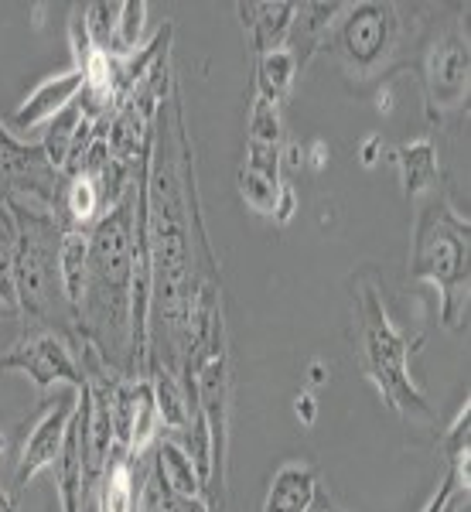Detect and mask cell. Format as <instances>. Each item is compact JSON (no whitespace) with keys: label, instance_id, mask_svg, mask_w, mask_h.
I'll return each mask as SVG.
<instances>
[{"label":"cell","instance_id":"cell-24","mask_svg":"<svg viewBox=\"0 0 471 512\" xmlns=\"http://www.w3.org/2000/svg\"><path fill=\"white\" fill-rule=\"evenodd\" d=\"M239 168L280 181V147H267V144H253V140H246V154H243V164H239Z\"/></svg>","mask_w":471,"mask_h":512},{"label":"cell","instance_id":"cell-23","mask_svg":"<svg viewBox=\"0 0 471 512\" xmlns=\"http://www.w3.org/2000/svg\"><path fill=\"white\" fill-rule=\"evenodd\" d=\"M144 21H147V4L144 0H127L120 4V21H117V41H113V59H127L134 55L140 35H144Z\"/></svg>","mask_w":471,"mask_h":512},{"label":"cell","instance_id":"cell-12","mask_svg":"<svg viewBox=\"0 0 471 512\" xmlns=\"http://www.w3.org/2000/svg\"><path fill=\"white\" fill-rule=\"evenodd\" d=\"M318 492V468L308 465V461H287L270 478V489L260 512H308L311 502L318 499Z\"/></svg>","mask_w":471,"mask_h":512},{"label":"cell","instance_id":"cell-32","mask_svg":"<svg viewBox=\"0 0 471 512\" xmlns=\"http://www.w3.org/2000/svg\"><path fill=\"white\" fill-rule=\"evenodd\" d=\"M308 379H311V386L328 383V366H325V362L314 359V362H311V369H308Z\"/></svg>","mask_w":471,"mask_h":512},{"label":"cell","instance_id":"cell-27","mask_svg":"<svg viewBox=\"0 0 471 512\" xmlns=\"http://www.w3.org/2000/svg\"><path fill=\"white\" fill-rule=\"evenodd\" d=\"M304 168V144H297V140H287L284 147H280V175H297V171Z\"/></svg>","mask_w":471,"mask_h":512},{"label":"cell","instance_id":"cell-1","mask_svg":"<svg viewBox=\"0 0 471 512\" xmlns=\"http://www.w3.org/2000/svg\"><path fill=\"white\" fill-rule=\"evenodd\" d=\"M154 147L147 144L144 158L137 161L130 192L89 229V284L82 301L76 332L82 342L93 345L103 362L120 376L134 379L130 362V297H134V219H137V188L147 175Z\"/></svg>","mask_w":471,"mask_h":512},{"label":"cell","instance_id":"cell-14","mask_svg":"<svg viewBox=\"0 0 471 512\" xmlns=\"http://www.w3.org/2000/svg\"><path fill=\"white\" fill-rule=\"evenodd\" d=\"M151 472L171 495H181V499H205L195 461L188 458V451L181 448L175 437H161V441L154 444Z\"/></svg>","mask_w":471,"mask_h":512},{"label":"cell","instance_id":"cell-26","mask_svg":"<svg viewBox=\"0 0 471 512\" xmlns=\"http://www.w3.org/2000/svg\"><path fill=\"white\" fill-rule=\"evenodd\" d=\"M328 158H332V147H328L325 140H311V144H304V168L308 171H325Z\"/></svg>","mask_w":471,"mask_h":512},{"label":"cell","instance_id":"cell-3","mask_svg":"<svg viewBox=\"0 0 471 512\" xmlns=\"http://www.w3.org/2000/svg\"><path fill=\"white\" fill-rule=\"evenodd\" d=\"M471 226L458 209L434 192L417 202L410 246V280L431 284L437 291L444 328H461L468 315L471 287Z\"/></svg>","mask_w":471,"mask_h":512},{"label":"cell","instance_id":"cell-25","mask_svg":"<svg viewBox=\"0 0 471 512\" xmlns=\"http://www.w3.org/2000/svg\"><path fill=\"white\" fill-rule=\"evenodd\" d=\"M137 512H175V509H171V492L157 482L154 472H147V482H144V492H140Z\"/></svg>","mask_w":471,"mask_h":512},{"label":"cell","instance_id":"cell-18","mask_svg":"<svg viewBox=\"0 0 471 512\" xmlns=\"http://www.w3.org/2000/svg\"><path fill=\"white\" fill-rule=\"evenodd\" d=\"M79 123H82V110L79 103L65 106L59 117H52L45 123V137H41V151H45V161L52 171H65L72 154V144H76L79 134Z\"/></svg>","mask_w":471,"mask_h":512},{"label":"cell","instance_id":"cell-20","mask_svg":"<svg viewBox=\"0 0 471 512\" xmlns=\"http://www.w3.org/2000/svg\"><path fill=\"white\" fill-rule=\"evenodd\" d=\"M246 130H250V140H253V144L280 147V144H284V117H280V106L253 93L250 123H246Z\"/></svg>","mask_w":471,"mask_h":512},{"label":"cell","instance_id":"cell-21","mask_svg":"<svg viewBox=\"0 0 471 512\" xmlns=\"http://www.w3.org/2000/svg\"><path fill=\"white\" fill-rule=\"evenodd\" d=\"M82 18H86V31H89V41H93L96 52L110 55L113 52V41H117L120 4H106V0H96V4L82 7Z\"/></svg>","mask_w":471,"mask_h":512},{"label":"cell","instance_id":"cell-22","mask_svg":"<svg viewBox=\"0 0 471 512\" xmlns=\"http://www.w3.org/2000/svg\"><path fill=\"white\" fill-rule=\"evenodd\" d=\"M236 185H239V195H243V202L250 205L253 212L274 219V209H277V198H280V188H284V181L263 178V175H253V171L239 168Z\"/></svg>","mask_w":471,"mask_h":512},{"label":"cell","instance_id":"cell-5","mask_svg":"<svg viewBox=\"0 0 471 512\" xmlns=\"http://www.w3.org/2000/svg\"><path fill=\"white\" fill-rule=\"evenodd\" d=\"M7 209L14 216V270H18L21 315L38 325H55L62 318L72 321L59 287V239L65 229L55 209L24 202V198H7Z\"/></svg>","mask_w":471,"mask_h":512},{"label":"cell","instance_id":"cell-10","mask_svg":"<svg viewBox=\"0 0 471 512\" xmlns=\"http://www.w3.org/2000/svg\"><path fill=\"white\" fill-rule=\"evenodd\" d=\"M236 14L243 21V31L250 38V48L253 55H263V52H274V48H284L287 38H291V28H294V14H297V4L291 0H263V4H236Z\"/></svg>","mask_w":471,"mask_h":512},{"label":"cell","instance_id":"cell-9","mask_svg":"<svg viewBox=\"0 0 471 512\" xmlns=\"http://www.w3.org/2000/svg\"><path fill=\"white\" fill-rule=\"evenodd\" d=\"M82 89H86V72L76 69V65L59 72V76H48L45 82H38V86L21 99L18 110H14V117H11L14 130H35L52 117H59L65 106L76 103Z\"/></svg>","mask_w":471,"mask_h":512},{"label":"cell","instance_id":"cell-28","mask_svg":"<svg viewBox=\"0 0 471 512\" xmlns=\"http://www.w3.org/2000/svg\"><path fill=\"white\" fill-rule=\"evenodd\" d=\"M294 212H297V192H294V185H287L284 181L280 198H277V209H274V222L277 226H287V222L294 219Z\"/></svg>","mask_w":471,"mask_h":512},{"label":"cell","instance_id":"cell-29","mask_svg":"<svg viewBox=\"0 0 471 512\" xmlns=\"http://www.w3.org/2000/svg\"><path fill=\"white\" fill-rule=\"evenodd\" d=\"M294 414L304 427H311L314 420H318V400H314V393H297L294 396Z\"/></svg>","mask_w":471,"mask_h":512},{"label":"cell","instance_id":"cell-4","mask_svg":"<svg viewBox=\"0 0 471 512\" xmlns=\"http://www.w3.org/2000/svg\"><path fill=\"white\" fill-rule=\"evenodd\" d=\"M424 24L420 18L407 21V7L390 0L345 4L321 52H332L349 79L379 82L410 62V45L424 48Z\"/></svg>","mask_w":471,"mask_h":512},{"label":"cell","instance_id":"cell-2","mask_svg":"<svg viewBox=\"0 0 471 512\" xmlns=\"http://www.w3.org/2000/svg\"><path fill=\"white\" fill-rule=\"evenodd\" d=\"M352 345L359 369L383 396L386 410L410 424H434V410L410 376V355L424 338H410L393 325L383 301V280L373 267H362L352 277Z\"/></svg>","mask_w":471,"mask_h":512},{"label":"cell","instance_id":"cell-17","mask_svg":"<svg viewBox=\"0 0 471 512\" xmlns=\"http://www.w3.org/2000/svg\"><path fill=\"white\" fill-rule=\"evenodd\" d=\"M297 59L291 48H274V52L256 55V79H253V93L270 99V103H284L287 93L294 89L297 79Z\"/></svg>","mask_w":471,"mask_h":512},{"label":"cell","instance_id":"cell-8","mask_svg":"<svg viewBox=\"0 0 471 512\" xmlns=\"http://www.w3.org/2000/svg\"><path fill=\"white\" fill-rule=\"evenodd\" d=\"M76 410H79V390H72V386H65L52 403H45V410H41L38 420L31 424L28 437H24L18 465H14V489L18 492L28 489V482L35 475L55 468Z\"/></svg>","mask_w":471,"mask_h":512},{"label":"cell","instance_id":"cell-31","mask_svg":"<svg viewBox=\"0 0 471 512\" xmlns=\"http://www.w3.org/2000/svg\"><path fill=\"white\" fill-rule=\"evenodd\" d=\"M171 509L175 512H212L205 499H181V495H171Z\"/></svg>","mask_w":471,"mask_h":512},{"label":"cell","instance_id":"cell-30","mask_svg":"<svg viewBox=\"0 0 471 512\" xmlns=\"http://www.w3.org/2000/svg\"><path fill=\"white\" fill-rule=\"evenodd\" d=\"M383 134H373V137H366L362 140V151H359V158L366 168H373V164H379V158H383Z\"/></svg>","mask_w":471,"mask_h":512},{"label":"cell","instance_id":"cell-15","mask_svg":"<svg viewBox=\"0 0 471 512\" xmlns=\"http://www.w3.org/2000/svg\"><path fill=\"white\" fill-rule=\"evenodd\" d=\"M62 209H65L62 229H82V233H89L110 212V198L103 192V181L93 175H72L62 192Z\"/></svg>","mask_w":471,"mask_h":512},{"label":"cell","instance_id":"cell-16","mask_svg":"<svg viewBox=\"0 0 471 512\" xmlns=\"http://www.w3.org/2000/svg\"><path fill=\"white\" fill-rule=\"evenodd\" d=\"M147 376H151V390H154V403H157V417H161V424L181 434L188 424H192L195 410H192V403H188L185 386H181L178 373H171L168 366H157V362H151V366H147Z\"/></svg>","mask_w":471,"mask_h":512},{"label":"cell","instance_id":"cell-35","mask_svg":"<svg viewBox=\"0 0 471 512\" xmlns=\"http://www.w3.org/2000/svg\"><path fill=\"white\" fill-rule=\"evenodd\" d=\"M4 451H7V437L0 434V458H4Z\"/></svg>","mask_w":471,"mask_h":512},{"label":"cell","instance_id":"cell-7","mask_svg":"<svg viewBox=\"0 0 471 512\" xmlns=\"http://www.w3.org/2000/svg\"><path fill=\"white\" fill-rule=\"evenodd\" d=\"M0 369L28 376L31 386L41 393H48L52 386H72V390L86 386V373L72 352V342L59 328H35V332L21 335L0 355Z\"/></svg>","mask_w":471,"mask_h":512},{"label":"cell","instance_id":"cell-11","mask_svg":"<svg viewBox=\"0 0 471 512\" xmlns=\"http://www.w3.org/2000/svg\"><path fill=\"white\" fill-rule=\"evenodd\" d=\"M393 164L400 171V185L407 202H420V198L441 192V158L431 137H417L410 144H400L393 151Z\"/></svg>","mask_w":471,"mask_h":512},{"label":"cell","instance_id":"cell-34","mask_svg":"<svg viewBox=\"0 0 471 512\" xmlns=\"http://www.w3.org/2000/svg\"><path fill=\"white\" fill-rule=\"evenodd\" d=\"M0 512H18V495L11 489H0Z\"/></svg>","mask_w":471,"mask_h":512},{"label":"cell","instance_id":"cell-19","mask_svg":"<svg viewBox=\"0 0 471 512\" xmlns=\"http://www.w3.org/2000/svg\"><path fill=\"white\" fill-rule=\"evenodd\" d=\"M0 315H21L18 270H14V216L7 209V202L0 205Z\"/></svg>","mask_w":471,"mask_h":512},{"label":"cell","instance_id":"cell-13","mask_svg":"<svg viewBox=\"0 0 471 512\" xmlns=\"http://www.w3.org/2000/svg\"><path fill=\"white\" fill-rule=\"evenodd\" d=\"M86 284H89V233L65 229L59 239V287L72 321H79L82 301H86Z\"/></svg>","mask_w":471,"mask_h":512},{"label":"cell","instance_id":"cell-33","mask_svg":"<svg viewBox=\"0 0 471 512\" xmlns=\"http://www.w3.org/2000/svg\"><path fill=\"white\" fill-rule=\"evenodd\" d=\"M335 509H338V506L332 502V495L321 489V492H318V499L311 502V509H308V512H335Z\"/></svg>","mask_w":471,"mask_h":512},{"label":"cell","instance_id":"cell-6","mask_svg":"<svg viewBox=\"0 0 471 512\" xmlns=\"http://www.w3.org/2000/svg\"><path fill=\"white\" fill-rule=\"evenodd\" d=\"M420 82L431 123H441L448 113L468 103L471 89V48L465 21H448L441 31L424 38L420 48Z\"/></svg>","mask_w":471,"mask_h":512}]
</instances>
